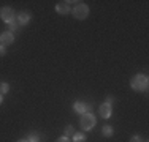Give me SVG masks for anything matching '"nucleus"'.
<instances>
[{"label":"nucleus","mask_w":149,"mask_h":142,"mask_svg":"<svg viewBox=\"0 0 149 142\" xmlns=\"http://www.w3.org/2000/svg\"><path fill=\"white\" fill-rule=\"evenodd\" d=\"M130 85H132V88L136 92H146L148 85H149L148 76L146 74H135L132 79H130Z\"/></svg>","instance_id":"1"},{"label":"nucleus","mask_w":149,"mask_h":142,"mask_svg":"<svg viewBox=\"0 0 149 142\" xmlns=\"http://www.w3.org/2000/svg\"><path fill=\"white\" fill-rule=\"evenodd\" d=\"M95 123H97V119H95V115L92 112L83 114V117H81V120H79V126L83 128L84 131L92 130V128L95 126Z\"/></svg>","instance_id":"2"},{"label":"nucleus","mask_w":149,"mask_h":142,"mask_svg":"<svg viewBox=\"0 0 149 142\" xmlns=\"http://www.w3.org/2000/svg\"><path fill=\"white\" fill-rule=\"evenodd\" d=\"M73 14H74L76 19L84 21L87 16H89V6H87L86 3H83V2H78V5L74 6V10H73Z\"/></svg>","instance_id":"3"},{"label":"nucleus","mask_w":149,"mask_h":142,"mask_svg":"<svg viewBox=\"0 0 149 142\" xmlns=\"http://www.w3.org/2000/svg\"><path fill=\"white\" fill-rule=\"evenodd\" d=\"M0 17H2V21L6 22V24H10L11 21H15V11H13V8L3 6V8L0 10Z\"/></svg>","instance_id":"4"},{"label":"nucleus","mask_w":149,"mask_h":142,"mask_svg":"<svg viewBox=\"0 0 149 142\" xmlns=\"http://www.w3.org/2000/svg\"><path fill=\"white\" fill-rule=\"evenodd\" d=\"M73 111L83 115V114H87V112L92 111V104H87V103H84V101H74Z\"/></svg>","instance_id":"5"},{"label":"nucleus","mask_w":149,"mask_h":142,"mask_svg":"<svg viewBox=\"0 0 149 142\" xmlns=\"http://www.w3.org/2000/svg\"><path fill=\"white\" fill-rule=\"evenodd\" d=\"M15 43V35L11 32H2L0 33V44L2 46H8Z\"/></svg>","instance_id":"6"},{"label":"nucleus","mask_w":149,"mask_h":142,"mask_svg":"<svg viewBox=\"0 0 149 142\" xmlns=\"http://www.w3.org/2000/svg\"><path fill=\"white\" fill-rule=\"evenodd\" d=\"M16 21H17V24H19V26H26V24L30 21V13L29 11H21L16 16Z\"/></svg>","instance_id":"7"},{"label":"nucleus","mask_w":149,"mask_h":142,"mask_svg":"<svg viewBox=\"0 0 149 142\" xmlns=\"http://www.w3.org/2000/svg\"><path fill=\"white\" fill-rule=\"evenodd\" d=\"M113 114V108L109 104H106V103H103V104L100 106V115L103 117V119H109Z\"/></svg>","instance_id":"8"},{"label":"nucleus","mask_w":149,"mask_h":142,"mask_svg":"<svg viewBox=\"0 0 149 142\" xmlns=\"http://www.w3.org/2000/svg\"><path fill=\"white\" fill-rule=\"evenodd\" d=\"M56 11L59 14H67V13H70V5L67 2H59L56 5Z\"/></svg>","instance_id":"9"},{"label":"nucleus","mask_w":149,"mask_h":142,"mask_svg":"<svg viewBox=\"0 0 149 142\" xmlns=\"http://www.w3.org/2000/svg\"><path fill=\"white\" fill-rule=\"evenodd\" d=\"M102 134H103L105 137H111L113 134H114V130H113V126H109V125H105L103 128H102Z\"/></svg>","instance_id":"10"},{"label":"nucleus","mask_w":149,"mask_h":142,"mask_svg":"<svg viewBox=\"0 0 149 142\" xmlns=\"http://www.w3.org/2000/svg\"><path fill=\"white\" fill-rule=\"evenodd\" d=\"M72 137H73V142H86V136L83 133H74Z\"/></svg>","instance_id":"11"},{"label":"nucleus","mask_w":149,"mask_h":142,"mask_svg":"<svg viewBox=\"0 0 149 142\" xmlns=\"http://www.w3.org/2000/svg\"><path fill=\"white\" fill-rule=\"evenodd\" d=\"M8 90H10V84H8V82H3V84H0V93H2V95L8 93Z\"/></svg>","instance_id":"12"},{"label":"nucleus","mask_w":149,"mask_h":142,"mask_svg":"<svg viewBox=\"0 0 149 142\" xmlns=\"http://www.w3.org/2000/svg\"><path fill=\"white\" fill-rule=\"evenodd\" d=\"M74 134V128L72 126V125H68L65 128V134H63V136H67V137H70V136H73Z\"/></svg>","instance_id":"13"},{"label":"nucleus","mask_w":149,"mask_h":142,"mask_svg":"<svg viewBox=\"0 0 149 142\" xmlns=\"http://www.w3.org/2000/svg\"><path fill=\"white\" fill-rule=\"evenodd\" d=\"M27 141H29V142H38V141H40V136H38L37 133H32V134H29Z\"/></svg>","instance_id":"14"},{"label":"nucleus","mask_w":149,"mask_h":142,"mask_svg":"<svg viewBox=\"0 0 149 142\" xmlns=\"http://www.w3.org/2000/svg\"><path fill=\"white\" fill-rule=\"evenodd\" d=\"M17 27H19V24H17V21H11V22L8 24V28L11 30V33H13L15 30H17Z\"/></svg>","instance_id":"15"},{"label":"nucleus","mask_w":149,"mask_h":142,"mask_svg":"<svg viewBox=\"0 0 149 142\" xmlns=\"http://www.w3.org/2000/svg\"><path fill=\"white\" fill-rule=\"evenodd\" d=\"M56 142H72V141H70V137H67V136H60V137L56 139Z\"/></svg>","instance_id":"16"},{"label":"nucleus","mask_w":149,"mask_h":142,"mask_svg":"<svg viewBox=\"0 0 149 142\" xmlns=\"http://www.w3.org/2000/svg\"><path fill=\"white\" fill-rule=\"evenodd\" d=\"M130 142H141V137L138 136V134H135V136H132V139H130Z\"/></svg>","instance_id":"17"},{"label":"nucleus","mask_w":149,"mask_h":142,"mask_svg":"<svg viewBox=\"0 0 149 142\" xmlns=\"http://www.w3.org/2000/svg\"><path fill=\"white\" fill-rule=\"evenodd\" d=\"M5 54H6V49H5V46H2V44H0V57H3Z\"/></svg>","instance_id":"18"},{"label":"nucleus","mask_w":149,"mask_h":142,"mask_svg":"<svg viewBox=\"0 0 149 142\" xmlns=\"http://www.w3.org/2000/svg\"><path fill=\"white\" fill-rule=\"evenodd\" d=\"M106 104H109V106H111L113 104V103H114V98H113V97H108V98H106Z\"/></svg>","instance_id":"19"},{"label":"nucleus","mask_w":149,"mask_h":142,"mask_svg":"<svg viewBox=\"0 0 149 142\" xmlns=\"http://www.w3.org/2000/svg\"><path fill=\"white\" fill-rule=\"evenodd\" d=\"M2 103H3V95L0 93V104H2Z\"/></svg>","instance_id":"20"},{"label":"nucleus","mask_w":149,"mask_h":142,"mask_svg":"<svg viewBox=\"0 0 149 142\" xmlns=\"http://www.w3.org/2000/svg\"><path fill=\"white\" fill-rule=\"evenodd\" d=\"M17 142H29V141H27V139H19Z\"/></svg>","instance_id":"21"}]
</instances>
